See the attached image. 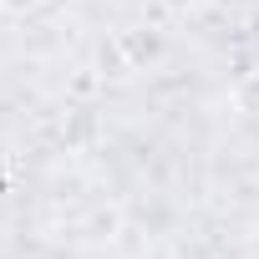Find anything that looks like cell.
<instances>
[{"label":"cell","mask_w":259,"mask_h":259,"mask_svg":"<svg viewBox=\"0 0 259 259\" xmlns=\"http://www.w3.org/2000/svg\"><path fill=\"white\" fill-rule=\"evenodd\" d=\"M163 6H173V11H188V6H198V0H163Z\"/></svg>","instance_id":"6da1fadb"}]
</instances>
